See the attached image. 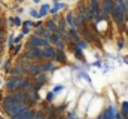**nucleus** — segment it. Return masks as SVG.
Listing matches in <instances>:
<instances>
[{"label":"nucleus","mask_w":128,"mask_h":119,"mask_svg":"<svg viewBox=\"0 0 128 119\" xmlns=\"http://www.w3.org/2000/svg\"><path fill=\"white\" fill-rule=\"evenodd\" d=\"M106 28H107V24H106L104 21H101V22L98 24V30H100V31H103V30H106Z\"/></svg>","instance_id":"1"},{"label":"nucleus","mask_w":128,"mask_h":119,"mask_svg":"<svg viewBox=\"0 0 128 119\" xmlns=\"http://www.w3.org/2000/svg\"><path fill=\"white\" fill-rule=\"evenodd\" d=\"M0 119H3V118H2V116H0Z\"/></svg>","instance_id":"2"}]
</instances>
